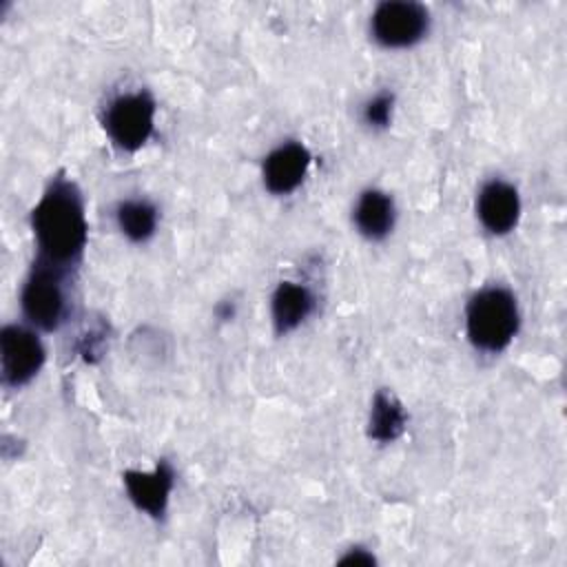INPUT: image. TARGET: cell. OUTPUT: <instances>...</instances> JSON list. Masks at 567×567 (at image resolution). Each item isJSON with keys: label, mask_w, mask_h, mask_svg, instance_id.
I'll return each mask as SVG.
<instances>
[{"label": "cell", "mask_w": 567, "mask_h": 567, "mask_svg": "<svg viewBox=\"0 0 567 567\" xmlns=\"http://www.w3.org/2000/svg\"><path fill=\"white\" fill-rule=\"evenodd\" d=\"M476 217L481 226L496 237L512 233L520 219V195L505 179H489L476 197Z\"/></svg>", "instance_id": "cell-9"}, {"label": "cell", "mask_w": 567, "mask_h": 567, "mask_svg": "<svg viewBox=\"0 0 567 567\" xmlns=\"http://www.w3.org/2000/svg\"><path fill=\"white\" fill-rule=\"evenodd\" d=\"M317 308L312 290L297 281H281L270 299V317L277 334L297 330Z\"/></svg>", "instance_id": "cell-10"}, {"label": "cell", "mask_w": 567, "mask_h": 567, "mask_svg": "<svg viewBox=\"0 0 567 567\" xmlns=\"http://www.w3.org/2000/svg\"><path fill=\"white\" fill-rule=\"evenodd\" d=\"M111 144L124 153L140 151L155 128V100L148 91H131L113 97L102 115Z\"/></svg>", "instance_id": "cell-4"}, {"label": "cell", "mask_w": 567, "mask_h": 567, "mask_svg": "<svg viewBox=\"0 0 567 567\" xmlns=\"http://www.w3.org/2000/svg\"><path fill=\"white\" fill-rule=\"evenodd\" d=\"M31 230L40 259L73 270L86 248L89 221L75 182L55 175L31 210Z\"/></svg>", "instance_id": "cell-1"}, {"label": "cell", "mask_w": 567, "mask_h": 567, "mask_svg": "<svg viewBox=\"0 0 567 567\" xmlns=\"http://www.w3.org/2000/svg\"><path fill=\"white\" fill-rule=\"evenodd\" d=\"M124 489L131 503L148 514L151 518H162L168 509V498L175 485V472L168 461H159L151 472L142 470H126L122 474Z\"/></svg>", "instance_id": "cell-7"}, {"label": "cell", "mask_w": 567, "mask_h": 567, "mask_svg": "<svg viewBox=\"0 0 567 567\" xmlns=\"http://www.w3.org/2000/svg\"><path fill=\"white\" fill-rule=\"evenodd\" d=\"M392 111H394V95L390 91H381L363 104L361 117L370 128H385L392 122Z\"/></svg>", "instance_id": "cell-14"}, {"label": "cell", "mask_w": 567, "mask_h": 567, "mask_svg": "<svg viewBox=\"0 0 567 567\" xmlns=\"http://www.w3.org/2000/svg\"><path fill=\"white\" fill-rule=\"evenodd\" d=\"M352 221L365 239L370 241L385 239L392 233L396 221L394 199L385 190L365 188L352 208Z\"/></svg>", "instance_id": "cell-11"}, {"label": "cell", "mask_w": 567, "mask_h": 567, "mask_svg": "<svg viewBox=\"0 0 567 567\" xmlns=\"http://www.w3.org/2000/svg\"><path fill=\"white\" fill-rule=\"evenodd\" d=\"M520 328V310L512 290L487 286L465 306V334L476 350L503 352Z\"/></svg>", "instance_id": "cell-2"}, {"label": "cell", "mask_w": 567, "mask_h": 567, "mask_svg": "<svg viewBox=\"0 0 567 567\" xmlns=\"http://www.w3.org/2000/svg\"><path fill=\"white\" fill-rule=\"evenodd\" d=\"M69 277L71 270L35 257L20 292L22 315L29 326L53 332L66 321L71 315Z\"/></svg>", "instance_id": "cell-3"}, {"label": "cell", "mask_w": 567, "mask_h": 567, "mask_svg": "<svg viewBox=\"0 0 567 567\" xmlns=\"http://www.w3.org/2000/svg\"><path fill=\"white\" fill-rule=\"evenodd\" d=\"M115 221L126 239L142 244L157 230V208L146 199H126L115 208Z\"/></svg>", "instance_id": "cell-13"}, {"label": "cell", "mask_w": 567, "mask_h": 567, "mask_svg": "<svg viewBox=\"0 0 567 567\" xmlns=\"http://www.w3.org/2000/svg\"><path fill=\"white\" fill-rule=\"evenodd\" d=\"M44 359V346L31 328L9 323L0 330V372L7 388L27 385L42 370Z\"/></svg>", "instance_id": "cell-6"}, {"label": "cell", "mask_w": 567, "mask_h": 567, "mask_svg": "<svg viewBox=\"0 0 567 567\" xmlns=\"http://www.w3.org/2000/svg\"><path fill=\"white\" fill-rule=\"evenodd\" d=\"M430 11L410 0L381 2L370 16V33L385 49H408L425 38Z\"/></svg>", "instance_id": "cell-5"}, {"label": "cell", "mask_w": 567, "mask_h": 567, "mask_svg": "<svg viewBox=\"0 0 567 567\" xmlns=\"http://www.w3.org/2000/svg\"><path fill=\"white\" fill-rule=\"evenodd\" d=\"M312 155L301 142H284L272 148L261 164V179L268 193L272 195H290L297 190L310 168Z\"/></svg>", "instance_id": "cell-8"}, {"label": "cell", "mask_w": 567, "mask_h": 567, "mask_svg": "<svg viewBox=\"0 0 567 567\" xmlns=\"http://www.w3.org/2000/svg\"><path fill=\"white\" fill-rule=\"evenodd\" d=\"M374 563H377V558L368 549H363V547H352V549H348L339 558V565H363V567H370Z\"/></svg>", "instance_id": "cell-16"}, {"label": "cell", "mask_w": 567, "mask_h": 567, "mask_svg": "<svg viewBox=\"0 0 567 567\" xmlns=\"http://www.w3.org/2000/svg\"><path fill=\"white\" fill-rule=\"evenodd\" d=\"M408 425V412L403 403L390 390H377L368 414V436L377 443L396 441Z\"/></svg>", "instance_id": "cell-12"}, {"label": "cell", "mask_w": 567, "mask_h": 567, "mask_svg": "<svg viewBox=\"0 0 567 567\" xmlns=\"http://www.w3.org/2000/svg\"><path fill=\"white\" fill-rule=\"evenodd\" d=\"M104 350V330H89L86 334H82L80 343H78V352L84 357V361H97L102 357Z\"/></svg>", "instance_id": "cell-15"}]
</instances>
